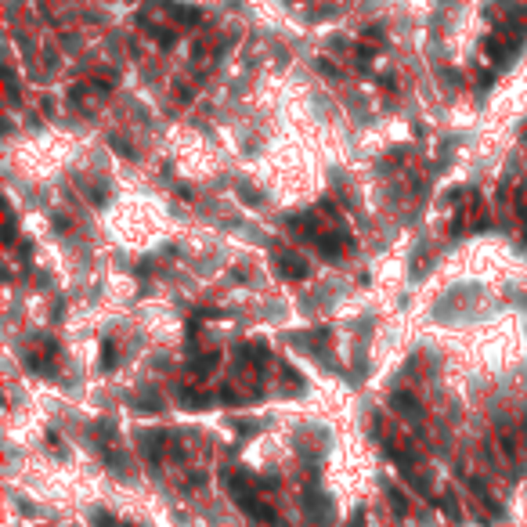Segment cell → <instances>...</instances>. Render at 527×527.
<instances>
[{
  "label": "cell",
  "instance_id": "1",
  "mask_svg": "<svg viewBox=\"0 0 527 527\" xmlns=\"http://www.w3.org/2000/svg\"><path fill=\"white\" fill-rule=\"evenodd\" d=\"M502 452L510 455V459H513V452H517V448H513V437H510V433H502Z\"/></svg>",
  "mask_w": 527,
  "mask_h": 527
}]
</instances>
